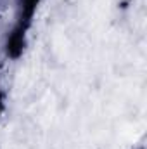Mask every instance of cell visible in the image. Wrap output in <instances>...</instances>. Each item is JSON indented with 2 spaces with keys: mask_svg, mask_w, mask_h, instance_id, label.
<instances>
[{
  "mask_svg": "<svg viewBox=\"0 0 147 149\" xmlns=\"http://www.w3.org/2000/svg\"><path fill=\"white\" fill-rule=\"evenodd\" d=\"M23 45H24V26L23 23L12 31V35L7 42V54L10 57H17L23 50Z\"/></svg>",
  "mask_w": 147,
  "mask_h": 149,
  "instance_id": "1",
  "label": "cell"
},
{
  "mask_svg": "<svg viewBox=\"0 0 147 149\" xmlns=\"http://www.w3.org/2000/svg\"><path fill=\"white\" fill-rule=\"evenodd\" d=\"M38 2L40 0H23V19L26 23L30 21V17H31V14H33V10H35Z\"/></svg>",
  "mask_w": 147,
  "mask_h": 149,
  "instance_id": "2",
  "label": "cell"
},
{
  "mask_svg": "<svg viewBox=\"0 0 147 149\" xmlns=\"http://www.w3.org/2000/svg\"><path fill=\"white\" fill-rule=\"evenodd\" d=\"M0 111H2V99H0Z\"/></svg>",
  "mask_w": 147,
  "mask_h": 149,
  "instance_id": "3",
  "label": "cell"
}]
</instances>
